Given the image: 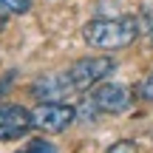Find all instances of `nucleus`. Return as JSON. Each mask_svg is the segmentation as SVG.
I'll return each instance as SVG.
<instances>
[{"mask_svg": "<svg viewBox=\"0 0 153 153\" xmlns=\"http://www.w3.org/2000/svg\"><path fill=\"white\" fill-rule=\"evenodd\" d=\"M82 37L88 45L102 51H116L131 45L139 37V23L133 17H111V20H91L82 28Z\"/></svg>", "mask_w": 153, "mask_h": 153, "instance_id": "nucleus-1", "label": "nucleus"}, {"mask_svg": "<svg viewBox=\"0 0 153 153\" xmlns=\"http://www.w3.org/2000/svg\"><path fill=\"white\" fill-rule=\"evenodd\" d=\"M76 119V108L65 102H40L31 111V128H40L45 133H60Z\"/></svg>", "mask_w": 153, "mask_h": 153, "instance_id": "nucleus-2", "label": "nucleus"}, {"mask_svg": "<svg viewBox=\"0 0 153 153\" xmlns=\"http://www.w3.org/2000/svg\"><path fill=\"white\" fill-rule=\"evenodd\" d=\"M116 62L111 57H85V60H76L71 68H68V76H71L74 91H85V88L97 85L99 79H105L108 74H114Z\"/></svg>", "mask_w": 153, "mask_h": 153, "instance_id": "nucleus-3", "label": "nucleus"}, {"mask_svg": "<svg viewBox=\"0 0 153 153\" xmlns=\"http://www.w3.org/2000/svg\"><path fill=\"white\" fill-rule=\"evenodd\" d=\"M94 105H97L99 111H105V114H125V111H131V91L122 85H114V82H102V85L94 88L91 94Z\"/></svg>", "mask_w": 153, "mask_h": 153, "instance_id": "nucleus-4", "label": "nucleus"}, {"mask_svg": "<svg viewBox=\"0 0 153 153\" xmlns=\"http://www.w3.org/2000/svg\"><path fill=\"white\" fill-rule=\"evenodd\" d=\"M31 114L23 105H0V142H11L28 133Z\"/></svg>", "mask_w": 153, "mask_h": 153, "instance_id": "nucleus-5", "label": "nucleus"}, {"mask_svg": "<svg viewBox=\"0 0 153 153\" xmlns=\"http://www.w3.org/2000/svg\"><path fill=\"white\" fill-rule=\"evenodd\" d=\"M71 91H74V85H71L68 71L65 74H45L31 85V94L40 102H60V99L65 97V94H71Z\"/></svg>", "mask_w": 153, "mask_h": 153, "instance_id": "nucleus-6", "label": "nucleus"}, {"mask_svg": "<svg viewBox=\"0 0 153 153\" xmlns=\"http://www.w3.org/2000/svg\"><path fill=\"white\" fill-rule=\"evenodd\" d=\"M136 97L145 99V102H153V71L145 74L142 79H139V85H136Z\"/></svg>", "mask_w": 153, "mask_h": 153, "instance_id": "nucleus-7", "label": "nucleus"}, {"mask_svg": "<svg viewBox=\"0 0 153 153\" xmlns=\"http://www.w3.org/2000/svg\"><path fill=\"white\" fill-rule=\"evenodd\" d=\"M28 6H31V0H0V9L11 11V14H23V11H28Z\"/></svg>", "mask_w": 153, "mask_h": 153, "instance_id": "nucleus-8", "label": "nucleus"}, {"mask_svg": "<svg viewBox=\"0 0 153 153\" xmlns=\"http://www.w3.org/2000/svg\"><path fill=\"white\" fill-rule=\"evenodd\" d=\"M26 153H57V148L51 142H43V139H37V142H31L28 145V150Z\"/></svg>", "mask_w": 153, "mask_h": 153, "instance_id": "nucleus-9", "label": "nucleus"}, {"mask_svg": "<svg viewBox=\"0 0 153 153\" xmlns=\"http://www.w3.org/2000/svg\"><path fill=\"white\" fill-rule=\"evenodd\" d=\"M105 153H136V145L133 142H116V145H111Z\"/></svg>", "mask_w": 153, "mask_h": 153, "instance_id": "nucleus-10", "label": "nucleus"}, {"mask_svg": "<svg viewBox=\"0 0 153 153\" xmlns=\"http://www.w3.org/2000/svg\"><path fill=\"white\" fill-rule=\"evenodd\" d=\"M6 28V14H3V9H0V31Z\"/></svg>", "mask_w": 153, "mask_h": 153, "instance_id": "nucleus-11", "label": "nucleus"}]
</instances>
